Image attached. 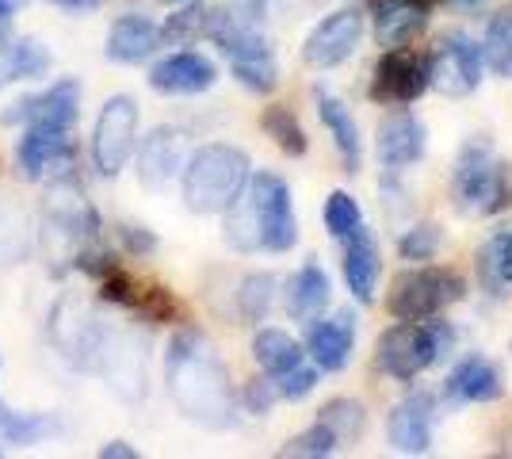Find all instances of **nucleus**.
<instances>
[{
    "label": "nucleus",
    "instance_id": "obj_1",
    "mask_svg": "<svg viewBox=\"0 0 512 459\" xmlns=\"http://www.w3.org/2000/svg\"><path fill=\"white\" fill-rule=\"evenodd\" d=\"M165 387H169L176 410L199 429H234L237 421V391L222 356L203 333H176L165 356Z\"/></svg>",
    "mask_w": 512,
    "mask_h": 459
},
{
    "label": "nucleus",
    "instance_id": "obj_2",
    "mask_svg": "<svg viewBox=\"0 0 512 459\" xmlns=\"http://www.w3.org/2000/svg\"><path fill=\"white\" fill-rule=\"evenodd\" d=\"M226 215V241L237 253H287L299 241V219L291 188L276 173H256L241 188V196L222 211Z\"/></svg>",
    "mask_w": 512,
    "mask_h": 459
},
{
    "label": "nucleus",
    "instance_id": "obj_3",
    "mask_svg": "<svg viewBox=\"0 0 512 459\" xmlns=\"http://www.w3.org/2000/svg\"><path fill=\"white\" fill-rule=\"evenodd\" d=\"M253 8L256 4L211 16L207 35L226 54V62H230L237 81L249 88V92H256V96H268L279 85V66H276L272 39L264 35V27H260Z\"/></svg>",
    "mask_w": 512,
    "mask_h": 459
},
{
    "label": "nucleus",
    "instance_id": "obj_4",
    "mask_svg": "<svg viewBox=\"0 0 512 459\" xmlns=\"http://www.w3.org/2000/svg\"><path fill=\"white\" fill-rule=\"evenodd\" d=\"M180 176H184L180 184L184 207L192 215H222L249 184V153L226 142H211L188 157Z\"/></svg>",
    "mask_w": 512,
    "mask_h": 459
},
{
    "label": "nucleus",
    "instance_id": "obj_5",
    "mask_svg": "<svg viewBox=\"0 0 512 459\" xmlns=\"http://www.w3.org/2000/svg\"><path fill=\"white\" fill-rule=\"evenodd\" d=\"M451 199L463 219H486L512 203V169L493 157L490 142L463 146L451 176Z\"/></svg>",
    "mask_w": 512,
    "mask_h": 459
},
{
    "label": "nucleus",
    "instance_id": "obj_6",
    "mask_svg": "<svg viewBox=\"0 0 512 459\" xmlns=\"http://www.w3.org/2000/svg\"><path fill=\"white\" fill-rule=\"evenodd\" d=\"M455 333L448 322H398L379 337V349H375V364L379 372H386L390 379H402L409 383L413 375H421L428 364H436L444 352L451 349Z\"/></svg>",
    "mask_w": 512,
    "mask_h": 459
},
{
    "label": "nucleus",
    "instance_id": "obj_7",
    "mask_svg": "<svg viewBox=\"0 0 512 459\" xmlns=\"http://www.w3.org/2000/svg\"><path fill=\"white\" fill-rule=\"evenodd\" d=\"M463 291H467V284H463L459 272H451V268H417V272H402L394 280L386 310L398 322H421V318H436L451 303H459Z\"/></svg>",
    "mask_w": 512,
    "mask_h": 459
},
{
    "label": "nucleus",
    "instance_id": "obj_8",
    "mask_svg": "<svg viewBox=\"0 0 512 459\" xmlns=\"http://www.w3.org/2000/svg\"><path fill=\"white\" fill-rule=\"evenodd\" d=\"M138 142V104L134 96H111L92 127V169L100 176H119L127 169Z\"/></svg>",
    "mask_w": 512,
    "mask_h": 459
},
{
    "label": "nucleus",
    "instance_id": "obj_9",
    "mask_svg": "<svg viewBox=\"0 0 512 459\" xmlns=\"http://www.w3.org/2000/svg\"><path fill=\"white\" fill-rule=\"evenodd\" d=\"M428 85L448 100H463L482 85V46H474L463 31H448L425 62Z\"/></svg>",
    "mask_w": 512,
    "mask_h": 459
},
{
    "label": "nucleus",
    "instance_id": "obj_10",
    "mask_svg": "<svg viewBox=\"0 0 512 459\" xmlns=\"http://www.w3.org/2000/svg\"><path fill=\"white\" fill-rule=\"evenodd\" d=\"M58 238H62L65 261H81L85 245L96 238V211L77 184H58L46 203V245Z\"/></svg>",
    "mask_w": 512,
    "mask_h": 459
},
{
    "label": "nucleus",
    "instance_id": "obj_11",
    "mask_svg": "<svg viewBox=\"0 0 512 459\" xmlns=\"http://www.w3.org/2000/svg\"><path fill=\"white\" fill-rule=\"evenodd\" d=\"M363 39V12L356 8H337L306 35L302 43V62L310 69H333L356 54Z\"/></svg>",
    "mask_w": 512,
    "mask_h": 459
},
{
    "label": "nucleus",
    "instance_id": "obj_12",
    "mask_svg": "<svg viewBox=\"0 0 512 459\" xmlns=\"http://www.w3.org/2000/svg\"><path fill=\"white\" fill-rule=\"evenodd\" d=\"M77 111H81V85L73 77H62V81H54L43 92L16 100L0 119L4 123H23V127H58V131H69L77 123Z\"/></svg>",
    "mask_w": 512,
    "mask_h": 459
},
{
    "label": "nucleus",
    "instance_id": "obj_13",
    "mask_svg": "<svg viewBox=\"0 0 512 459\" xmlns=\"http://www.w3.org/2000/svg\"><path fill=\"white\" fill-rule=\"evenodd\" d=\"M188 165V134L180 127H153L146 138H142V150H138V180L150 188V192H161L169 188L176 176L184 173Z\"/></svg>",
    "mask_w": 512,
    "mask_h": 459
},
{
    "label": "nucleus",
    "instance_id": "obj_14",
    "mask_svg": "<svg viewBox=\"0 0 512 459\" xmlns=\"http://www.w3.org/2000/svg\"><path fill=\"white\" fill-rule=\"evenodd\" d=\"M425 88V62L413 58L406 46H398V50H386L383 58H379L375 77H371V100L390 104V108H406L409 100H417Z\"/></svg>",
    "mask_w": 512,
    "mask_h": 459
},
{
    "label": "nucleus",
    "instance_id": "obj_15",
    "mask_svg": "<svg viewBox=\"0 0 512 459\" xmlns=\"http://www.w3.org/2000/svg\"><path fill=\"white\" fill-rule=\"evenodd\" d=\"M432 398L428 394H409L402 398L390 421H386V444L398 452V456H425L432 448Z\"/></svg>",
    "mask_w": 512,
    "mask_h": 459
},
{
    "label": "nucleus",
    "instance_id": "obj_16",
    "mask_svg": "<svg viewBox=\"0 0 512 459\" xmlns=\"http://www.w3.org/2000/svg\"><path fill=\"white\" fill-rule=\"evenodd\" d=\"M425 146H428V131L413 111H394L383 127H379V138H375V153H379V161H383L390 173L417 165L425 157Z\"/></svg>",
    "mask_w": 512,
    "mask_h": 459
},
{
    "label": "nucleus",
    "instance_id": "obj_17",
    "mask_svg": "<svg viewBox=\"0 0 512 459\" xmlns=\"http://www.w3.org/2000/svg\"><path fill=\"white\" fill-rule=\"evenodd\" d=\"M214 81H218L214 62H207L195 50H180L150 69V88L165 92V96H199V92L214 88Z\"/></svg>",
    "mask_w": 512,
    "mask_h": 459
},
{
    "label": "nucleus",
    "instance_id": "obj_18",
    "mask_svg": "<svg viewBox=\"0 0 512 459\" xmlns=\"http://www.w3.org/2000/svg\"><path fill=\"white\" fill-rule=\"evenodd\" d=\"M306 349L314 356L321 372H344L352 349H356V318L337 314V318H314L306 322Z\"/></svg>",
    "mask_w": 512,
    "mask_h": 459
},
{
    "label": "nucleus",
    "instance_id": "obj_19",
    "mask_svg": "<svg viewBox=\"0 0 512 459\" xmlns=\"http://www.w3.org/2000/svg\"><path fill=\"white\" fill-rule=\"evenodd\" d=\"M157 46H161V27L146 16H138V12H130V16H119L111 23L104 50L107 58L119 62V66H138V62L153 58Z\"/></svg>",
    "mask_w": 512,
    "mask_h": 459
},
{
    "label": "nucleus",
    "instance_id": "obj_20",
    "mask_svg": "<svg viewBox=\"0 0 512 459\" xmlns=\"http://www.w3.org/2000/svg\"><path fill=\"white\" fill-rule=\"evenodd\" d=\"M341 268H344V284L352 291V299L356 303H375V287H379V245L375 238L367 234V230H356V234H348L344 238V257H341Z\"/></svg>",
    "mask_w": 512,
    "mask_h": 459
},
{
    "label": "nucleus",
    "instance_id": "obj_21",
    "mask_svg": "<svg viewBox=\"0 0 512 459\" xmlns=\"http://www.w3.org/2000/svg\"><path fill=\"white\" fill-rule=\"evenodd\" d=\"M448 394L455 402H493L505 394V383H501V372L497 364L486 360V356H467L459 360L448 375Z\"/></svg>",
    "mask_w": 512,
    "mask_h": 459
},
{
    "label": "nucleus",
    "instance_id": "obj_22",
    "mask_svg": "<svg viewBox=\"0 0 512 459\" xmlns=\"http://www.w3.org/2000/svg\"><path fill=\"white\" fill-rule=\"evenodd\" d=\"M69 131H58V127H27L20 138V169L27 180H39L46 169L62 165L69 157Z\"/></svg>",
    "mask_w": 512,
    "mask_h": 459
},
{
    "label": "nucleus",
    "instance_id": "obj_23",
    "mask_svg": "<svg viewBox=\"0 0 512 459\" xmlns=\"http://www.w3.org/2000/svg\"><path fill=\"white\" fill-rule=\"evenodd\" d=\"M425 20L428 12L421 0H386L375 12V39L386 50H398V46H406L425 27Z\"/></svg>",
    "mask_w": 512,
    "mask_h": 459
},
{
    "label": "nucleus",
    "instance_id": "obj_24",
    "mask_svg": "<svg viewBox=\"0 0 512 459\" xmlns=\"http://www.w3.org/2000/svg\"><path fill=\"white\" fill-rule=\"evenodd\" d=\"M314 100H318V115H321V123H325V131L333 134V142H337V150H341L344 169H348V173H356V169H360V161H363V146H360V131H356V119H352V115H348V108H344L333 92H325V88H318V92H314Z\"/></svg>",
    "mask_w": 512,
    "mask_h": 459
},
{
    "label": "nucleus",
    "instance_id": "obj_25",
    "mask_svg": "<svg viewBox=\"0 0 512 459\" xmlns=\"http://www.w3.org/2000/svg\"><path fill=\"white\" fill-rule=\"evenodd\" d=\"M325 306H329V276L318 264H306L287 284V314L295 322H314V318H321Z\"/></svg>",
    "mask_w": 512,
    "mask_h": 459
},
{
    "label": "nucleus",
    "instance_id": "obj_26",
    "mask_svg": "<svg viewBox=\"0 0 512 459\" xmlns=\"http://www.w3.org/2000/svg\"><path fill=\"white\" fill-rule=\"evenodd\" d=\"M478 284L490 295H509L512 291V230H497L478 249Z\"/></svg>",
    "mask_w": 512,
    "mask_h": 459
},
{
    "label": "nucleus",
    "instance_id": "obj_27",
    "mask_svg": "<svg viewBox=\"0 0 512 459\" xmlns=\"http://www.w3.org/2000/svg\"><path fill=\"white\" fill-rule=\"evenodd\" d=\"M253 356H256V364L264 368V375L276 379V375L299 368L302 345L291 337V333H283V329H260L253 341Z\"/></svg>",
    "mask_w": 512,
    "mask_h": 459
},
{
    "label": "nucleus",
    "instance_id": "obj_28",
    "mask_svg": "<svg viewBox=\"0 0 512 459\" xmlns=\"http://www.w3.org/2000/svg\"><path fill=\"white\" fill-rule=\"evenodd\" d=\"M0 62H4L8 81H31V77H43L50 69V54H46V46L39 39H23L16 46H4Z\"/></svg>",
    "mask_w": 512,
    "mask_h": 459
},
{
    "label": "nucleus",
    "instance_id": "obj_29",
    "mask_svg": "<svg viewBox=\"0 0 512 459\" xmlns=\"http://www.w3.org/2000/svg\"><path fill=\"white\" fill-rule=\"evenodd\" d=\"M58 433V421L46 414H16L8 402H0V437L12 444H35V440Z\"/></svg>",
    "mask_w": 512,
    "mask_h": 459
},
{
    "label": "nucleus",
    "instance_id": "obj_30",
    "mask_svg": "<svg viewBox=\"0 0 512 459\" xmlns=\"http://www.w3.org/2000/svg\"><path fill=\"white\" fill-rule=\"evenodd\" d=\"M482 66L493 77H512V16H493L482 39Z\"/></svg>",
    "mask_w": 512,
    "mask_h": 459
},
{
    "label": "nucleus",
    "instance_id": "obj_31",
    "mask_svg": "<svg viewBox=\"0 0 512 459\" xmlns=\"http://www.w3.org/2000/svg\"><path fill=\"white\" fill-rule=\"evenodd\" d=\"M264 134L276 142L279 150L287 153V157H302V153L310 150V142H306V131H302V123L295 119V111L287 108H268L264 111Z\"/></svg>",
    "mask_w": 512,
    "mask_h": 459
},
{
    "label": "nucleus",
    "instance_id": "obj_32",
    "mask_svg": "<svg viewBox=\"0 0 512 459\" xmlns=\"http://www.w3.org/2000/svg\"><path fill=\"white\" fill-rule=\"evenodd\" d=\"M318 421H325L341 444H356L363 437V429H367V417H363V406L360 402H348V398H337V402H329L325 410L318 414Z\"/></svg>",
    "mask_w": 512,
    "mask_h": 459
},
{
    "label": "nucleus",
    "instance_id": "obj_33",
    "mask_svg": "<svg viewBox=\"0 0 512 459\" xmlns=\"http://www.w3.org/2000/svg\"><path fill=\"white\" fill-rule=\"evenodd\" d=\"M363 226V211L356 196H348V192H333V196L325 199V230L333 234V238H348V234H356Z\"/></svg>",
    "mask_w": 512,
    "mask_h": 459
},
{
    "label": "nucleus",
    "instance_id": "obj_34",
    "mask_svg": "<svg viewBox=\"0 0 512 459\" xmlns=\"http://www.w3.org/2000/svg\"><path fill=\"white\" fill-rule=\"evenodd\" d=\"M207 27H211V12H207L203 4H195V8L176 12V16L161 27V43H195Z\"/></svg>",
    "mask_w": 512,
    "mask_h": 459
},
{
    "label": "nucleus",
    "instance_id": "obj_35",
    "mask_svg": "<svg viewBox=\"0 0 512 459\" xmlns=\"http://www.w3.org/2000/svg\"><path fill=\"white\" fill-rule=\"evenodd\" d=\"M241 314L245 318H253V322H260L264 314H268V306H272V299H276V276H268V272H256V276H249L245 284H241Z\"/></svg>",
    "mask_w": 512,
    "mask_h": 459
},
{
    "label": "nucleus",
    "instance_id": "obj_36",
    "mask_svg": "<svg viewBox=\"0 0 512 459\" xmlns=\"http://www.w3.org/2000/svg\"><path fill=\"white\" fill-rule=\"evenodd\" d=\"M341 448V440L337 433L325 425V421H314V429H306L302 437H295L287 448H283V456H333Z\"/></svg>",
    "mask_w": 512,
    "mask_h": 459
},
{
    "label": "nucleus",
    "instance_id": "obj_37",
    "mask_svg": "<svg viewBox=\"0 0 512 459\" xmlns=\"http://www.w3.org/2000/svg\"><path fill=\"white\" fill-rule=\"evenodd\" d=\"M436 245H440V230H436L432 222H421V226H413L409 234H402L398 253H402L406 261H428V257L436 253Z\"/></svg>",
    "mask_w": 512,
    "mask_h": 459
},
{
    "label": "nucleus",
    "instance_id": "obj_38",
    "mask_svg": "<svg viewBox=\"0 0 512 459\" xmlns=\"http://www.w3.org/2000/svg\"><path fill=\"white\" fill-rule=\"evenodd\" d=\"M314 383H318V372L306 368V364H299V368H291V372H283L272 379V387H276L279 398H302V394L314 391Z\"/></svg>",
    "mask_w": 512,
    "mask_h": 459
},
{
    "label": "nucleus",
    "instance_id": "obj_39",
    "mask_svg": "<svg viewBox=\"0 0 512 459\" xmlns=\"http://www.w3.org/2000/svg\"><path fill=\"white\" fill-rule=\"evenodd\" d=\"M272 398H279L276 387H272V379H260V383L249 387V406H253L256 414H264V410L272 406Z\"/></svg>",
    "mask_w": 512,
    "mask_h": 459
},
{
    "label": "nucleus",
    "instance_id": "obj_40",
    "mask_svg": "<svg viewBox=\"0 0 512 459\" xmlns=\"http://www.w3.org/2000/svg\"><path fill=\"white\" fill-rule=\"evenodd\" d=\"M23 0H0V46L8 43V31H12V16Z\"/></svg>",
    "mask_w": 512,
    "mask_h": 459
},
{
    "label": "nucleus",
    "instance_id": "obj_41",
    "mask_svg": "<svg viewBox=\"0 0 512 459\" xmlns=\"http://www.w3.org/2000/svg\"><path fill=\"white\" fill-rule=\"evenodd\" d=\"M100 456L104 459H134L138 456V448H130L127 440H111L107 448H100Z\"/></svg>",
    "mask_w": 512,
    "mask_h": 459
},
{
    "label": "nucleus",
    "instance_id": "obj_42",
    "mask_svg": "<svg viewBox=\"0 0 512 459\" xmlns=\"http://www.w3.org/2000/svg\"><path fill=\"white\" fill-rule=\"evenodd\" d=\"M54 4H65V8H81V0H54Z\"/></svg>",
    "mask_w": 512,
    "mask_h": 459
},
{
    "label": "nucleus",
    "instance_id": "obj_43",
    "mask_svg": "<svg viewBox=\"0 0 512 459\" xmlns=\"http://www.w3.org/2000/svg\"><path fill=\"white\" fill-rule=\"evenodd\" d=\"M4 81H8V73H4V62H0V85H4Z\"/></svg>",
    "mask_w": 512,
    "mask_h": 459
},
{
    "label": "nucleus",
    "instance_id": "obj_44",
    "mask_svg": "<svg viewBox=\"0 0 512 459\" xmlns=\"http://www.w3.org/2000/svg\"><path fill=\"white\" fill-rule=\"evenodd\" d=\"M92 4H100V0H81V8H92Z\"/></svg>",
    "mask_w": 512,
    "mask_h": 459
},
{
    "label": "nucleus",
    "instance_id": "obj_45",
    "mask_svg": "<svg viewBox=\"0 0 512 459\" xmlns=\"http://www.w3.org/2000/svg\"><path fill=\"white\" fill-rule=\"evenodd\" d=\"M165 4H188V0H165Z\"/></svg>",
    "mask_w": 512,
    "mask_h": 459
}]
</instances>
